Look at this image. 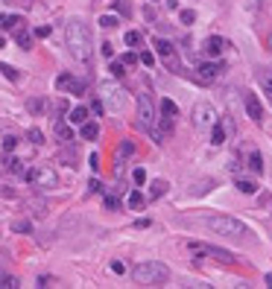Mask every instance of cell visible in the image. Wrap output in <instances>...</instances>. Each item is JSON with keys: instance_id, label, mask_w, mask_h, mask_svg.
<instances>
[{"instance_id": "obj_42", "label": "cell", "mask_w": 272, "mask_h": 289, "mask_svg": "<svg viewBox=\"0 0 272 289\" xmlns=\"http://www.w3.org/2000/svg\"><path fill=\"white\" fill-rule=\"evenodd\" d=\"M6 170H9V172H21V161H18V158L6 161Z\"/></svg>"}, {"instance_id": "obj_14", "label": "cell", "mask_w": 272, "mask_h": 289, "mask_svg": "<svg viewBox=\"0 0 272 289\" xmlns=\"http://www.w3.org/2000/svg\"><path fill=\"white\" fill-rule=\"evenodd\" d=\"M79 135L85 137V140H97V137H100V126H97L94 120H85V123L79 126Z\"/></svg>"}, {"instance_id": "obj_55", "label": "cell", "mask_w": 272, "mask_h": 289, "mask_svg": "<svg viewBox=\"0 0 272 289\" xmlns=\"http://www.w3.org/2000/svg\"><path fill=\"white\" fill-rule=\"evenodd\" d=\"M266 44H269V47H272V38H269V41H266Z\"/></svg>"}, {"instance_id": "obj_5", "label": "cell", "mask_w": 272, "mask_h": 289, "mask_svg": "<svg viewBox=\"0 0 272 289\" xmlns=\"http://www.w3.org/2000/svg\"><path fill=\"white\" fill-rule=\"evenodd\" d=\"M100 97H102V105L108 108V111H123V105H126V91L117 85V82H102L100 85Z\"/></svg>"}, {"instance_id": "obj_33", "label": "cell", "mask_w": 272, "mask_h": 289, "mask_svg": "<svg viewBox=\"0 0 272 289\" xmlns=\"http://www.w3.org/2000/svg\"><path fill=\"white\" fill-rule=\"evenodd\" d=\"M15 146H18V137L15 135H6V137H3V149H6V152H15Z\"/></svg>"}, {"instance_id": "obj_48", "label": "cell", "mask_w": 272, "mask_h": 289, "mask_svg": "<svg viewBox=\"0 0 272 289\" xmlns=\"http://www.w3.org/2000/svg\"><path fill=\"white\" fill-rule=\"evenodd\" d=\"M35 35H38V38H47V35H50V27H35Z\"/></svg>"}, {"instance_id": "obj_54", "label": "cell", "mask_w": 272, "mask_h": 289, "mask_svg": "<svg viewBox=\"0 0 272 289\" xmlns=\"http://www.w3.org/2000/svg\"><path fill=\"white\" fill-rule=\"evenodd\" d=\"M3 44H6V41H3V38H0V47H3Z\"/></svg>"}, {"instance_id": "obj_20", "label": "cell", "mask_w": 272, "mask_h": 289, "mask_svg": "<svg viewBox=\"0 0 272 289\" xmlns=\"http://www.w3.org/2000/svg\"><path fill=\"white\" fill-rule=\"evenodd\" d=\"M237 190L243 193V196H255L257 184H255V181H249V178H237Z\"/></svg>"}, {"instance_id": "obj_23", "label": "cell", "mask_w": 272, "mask_h": 289, "mask_svg": "<svg viewBox=\"0 0 272 289\" xmlns=\"http://www.w3.org/2000/svg\"><path fill=\"white\" fill-rule=\"evenodd\" d=\"M15 41H18V47H21V50H30V47H33V41H30V35L24 33V27L15 30Z\"/></svg>"}, {"instance_id": "obj_22", "label": "cell", "mask_w": 272, "mask_h": 289, "mask_svg": "<svg viewBox=\"0 0 272 289\" xmlns=\"http://www.w3.org/2000/svg\"><path fill=\"white\" fill-rule=\"evenodd\" d=\"M0 73H3L9 82H18V79H21V70L12 68V65H6V62H0Z\"/></svg>"}, {"instance_id": "obj_6", "label": "cell", "mask_w": 272, "mask_h": 289, "mask_svg": "<svg viewBox=\"0 0 272 289\" xmlns=\"http://www.w3.org/2000/svg\"><path fill=\"white\" fill-rule=\"evenodd\" d=\"M27 181L35 190H56L59 187V172L53 167H35V170L27 172Z\"/></svg>"}, {"instance_id": "obj_25", "label": "cell", "mask_w": 272, "mask_h": 289, "mask_svg": "<svg viewBox=\"0 0 272 289\" xmlns=\"http://www.w3.org/2000/svg\"><path fill=\"white\" fill-rule=\"evenodd\" d=\"M126 65H123V62H111V68H108V73H111V76H114V79H123V76H126Z\"/></svg>"}, {"instance_id": "obj_36", "label": "cell", "mask_w": 272, "mask_h": 289, "mask_svg": "<svg viewBox=\"0 0 272 289\" xmlns=\"http://www.w3.org/2000/svg\"><path fill=\"white\" fill-rule=\"evenodd\" d=\"M182 24H187V27H190V24H193V21H196V12H193V9H182Z\"/></svg>"}, {"instance_id": "obj_24", "label": "cell", "mask_w": 272, "mask_h": 289, "mask_svg": "<svg viewBox=\"0 0 272 289\" xmlns=\"http://www.w3.org/2000/svg\"><path fill=\"white\" fill-rule=\"evenodd\" d=\"M161 114H164V117H179V105L173 100H164L161 102Z\"/></svg>"}, {"instance_id": "obj_3", "label": "cell", "mask_w": 272, "mask_h": 289, "mask_svg": "<svg viewBox=\"0 0 272 289\" xmlns=\"http://www.w3.org/2000/svg\"><path fill=\"white\" fill-rule=\"evenodd\" d=\"M132 277L141 286H164L170 280V269L164 263H158V260H144L132 269Z\"/></svg>"}, {"instance_id": "obj_19", "label": "cell", "mask_w": 272, "mask_h": 289, "mask_svg": "<svg viewBox=\"0 0 272 289\" xmlns=\"http://www.w3.org/2000/svg\"><path fill=\"white\" fill-rule=\"evenodd\" d=\"M164 193H167V181H164V178H155L153 184H150V196H153V199H161Z\"/></svg>"}, {"instance_id": "obj_30", "label": "cell", "mask_w": 272, "mask_h": 289, "mask_svg": "<svg viewBox=\"0 0 272 289\" xmlns=\"http://www.w3.org/2000/svg\"><path fill=\"white\" fill-rule=\"evenodd\" d=\"M100 27H102V30H114V27H117V18H114V15H102L100 18Z\"/></svg>"}, {"instance_id": "obj_32", "label": "cell", "mask_w": 272, "mask_h": 289, "mask_svg": "<svg viewBox=\"0 0 272 289\" xmlns=\"http://www.w3.org/2000/svg\"><path fill=\"white\" fill-rule=\"evenodd\" d=\"M126 155H135V143H132V140H123V143H120V158H126Z\"/></svg>"}, {"instance_id": "obj_2", "label": "cell", "mask_w": 272, "mask_h": 289, "mask_svg": "<svg viewBox=\"0 0 272 289\" xmlns=\"http://www.w3.org/2000/svg\"><path fill=\"white\" fill-rule=\"evenodd\" d=\"M202 222H205V228H208V231H214L217 237H228V239H246V237H252V231H249V228H246L240 219H234V216L208 213Z\"/></svg>"}, {"instance_id": "obj_31", "label": "cell", "mask_w": 272, "mask_h": 289, "mask_svg": "<svg viewBox=\"0 0 272 289\" xmlns=\"http://www.w3.org/2000/svg\"><path fill=\"white\" fill-rule=\"evenodd\" d=\"M126 47H141V33H126Z\"/></svg>"}, {"instance_id": "obj_8", "label": "cell", "mask_w": 272, "mask_h": 289, "mask_svg": "<svg viewBox=\"0 0 272 289\" xmlns=\"http://www.w3.org/2000/svg\"><path fill=\"white\" fill-rule=\"evenodd\" d=\"M217 111H214V105H208V102H199V105H193V126L205 132V129H211L214 123H217Z\"/></svg>"}, {"instance_id": "obj_38", "label": "cell", "mask_w": 272, "mask_h": 289, "mask_svg": "<svg viewBox=\"0 0 272 289\" xmlns=\"http://www.w3.org/2000/svg\"><path fill=\"white\" fill-rule=\"evenodd\" d=\"M141 65L144 68H155V56L153 53H141Z\"/></svg>"}, {"instance_id": "obj_56", "label": "cell", "mask_w": 272, "mask_h": 289, "mask_svg": "<svg viewBox=\"0 0 272 289\" xmlns=\"http://www.w3.org/2000/svg\"><path fill=\"white\" fill-rule=\"evenodd\" d=\"M269 204H272V199H269Z\"/></svg>"}, {"instance_id": "obj_40", "label": "cell", "mask_w": 272, "mask_h": 289, "mask_svg": "<svg viewBox=\"0 0 272 289\" xmlns=\"http://www.w3.org/2000/svg\"><path fill=\"white\" fill-rule=\"evenodd\" d=\"M132 181H135V184H144V181H147V170H141V167H138V170L132 172Z\"/></svg>"}, {"instance_id": "obj_12", "label": "cell", "mask_w": 272, "mask_h": 289, "mask_svg": "<svg viewBox=\"0 0 272 289\" xmlns=\"http://www.w3.org/2000/svg\"><path fill=\"white\" fill-rule=\"evenodd\" d=\"M202 50L208 53V56H222V53L228 50V41L222 38V35H208L202 44Z\"/></svg>"}, {"instance_id": "obj_11", "label": "cell", "mask_w": 272, "mask_h": 289, "mask_svg": "<svg viewBox=\"0 0 272 289\" xmlns=\"http://www.w3.org/2000/svg\"><path fill=\"white\" fill-rule=\"evenodd\" d=\"M155 50H158V56L167 62V68H170V70L179 68V56H176V47H173L170 41H164V38H155Z\"/></svg>"}, {"instance_id": "obj_41", "label": "cell", "mask_w": 272, "mask_h": 289, "mask_svg": "<svg viewBox=\"0 0 272 289\" xmlns=\"http://www.w3.org/2000/svg\"><path fill=\"white\" fill-rule=\"evenodd\" d=\"M173 120L176 117H164L161 114V132H173Z\"/></svg>"}, {"instance_id": "obj_21", "label": "cell", "mask_w": 272, "mask_h": 289, "mask_svg": "<svg viewBox=\"0 0 272 289\" xmlns=\"http://www.w3.org/2000/svg\"><path fill=\"white\" fill-rule=\"evenodd\" d=\"M249 170L255 172V175L263 172V158H260V152H249Z\"/></svg>"}, {"instance_id": "obj_1", "label": "cell", "mask_w": 272, "mask_h": 289, "mask_svg": "<svg viewBox=\"0 0 272 289\" xmlns=\"http://www.w3.org/2000/svg\"><path fill=\"white\" fill-rule=\"evenodd\" d=\"M65 41H68V50L76 62H88L91 53H94V35L82 18H70L68 27H65Z\"/></svg>"}, {"instance_id": "obj_49", "label": "cell", "mask_w": 272, "mask_h": 289, "mask_svg": "<svg viewBox=\"0 0 272 289\" xmlns=\"http://www.w3.org/2000/svg\"><path fill=\"white\" fill-rule=\"evenodd\" d=\"M88 187H91V193H100V190H102V184L97 181V178H91V181H88Z\"/></svg>"}, {"instance_id": "obj_28", "label": "cell", "mask_w": 272, "mask_h": 289, "mask_svg": "<svg viewBox=\"0 0 272 289\" xmlns=\"http://www.w3.org/2000/svg\"><path fill=\"white\" fill-rule=\"evenodd\" d=\"M21 286V283H18V277H12V274H6V277H3V274H0V289H18Z\"/></svg>"}, {"instance_id": "obj_4", "label": "cell", "mask_w": 272, "mask_h": 289, "mask_svg": "<svg viewBox=\"0 0 272 289\" xmlns=\"http://www.w3.org/2000/svg\"><path fill=\"white\" fill-rule=\"evenodd\" d=\"M138 126H141L147 135H153L155 140H161V132L155 129V105H153V97H150V94H141V97H138Z\"/></svg>"}, {"instance_id": "obj_43", "label": "cell", "mask_w": 272, "mask_h": 289, "mask_svg": "<svg viewBox=\"0 0 272 289\" xmlns=\"http://www.w3.org/2000/svg\"><path fill=\"white\" fill-rule=\"evenodd\" d=\"M114 9H117L120 15H132V9H129V6H126L123 0H117V3H114Z\"/></svg>"}, {"instance_id": "obj_46", "label": "cell", "mask_w": 272, "mask_h": 289, "mask_svg": "<svg viewBox=\"0 0 272 289\" xmlns=\"http://www.w3.org/2000/svg\"><path fill=\"white\" fill-rule=\"evenodd\" d=\"M100 53H102V59H111V56H114L111 44H102V47H100Z\"/></svg>"}, {"instance_id": "obj_10", "label": "cell", "mask_w": 272, "mask_h": 289, "mask_svg": "<svg viewBox=\"0 0 272 289\" xmlns=\"http://www.w3.org/2000/svg\"><path fill=\"white\" fill-rule=\"evenodd\" d=\"M243 108H246L249 120H255L257 126L263 123V105H260V100H257L252 91H246V97H243Z\"/></svg>"}, {"instance_id": "obj_13", "label": "cell", "mask_w": 272, "mask_h": 289, "mask_svg": "<svg viewBox=\"0 0 272 289\" xmlns=\"http://www.w3.org/2000/svg\"><path fill=\"white\" fill-rule=\"evenodd\" d=\"M196 73H199V79H202V82H214V79L222 73V65H214V62H211V65H199Z\"/></svg>"}, {"instance_id": "obj_18", "label": "cell", "mask_w": 272, "mask_h": 289, "mask_svg": "<svg viewBox=\"0 0 272 289\" xmlns=\"http://www.w3.org/2000/svg\"><path fill=\"white\" fill-rule=\"evenodd\" d=\"M68 120H70V123H76V126H82V123L88 120V108H85V105H76V108H70V111H68Z\"/></svg>"}, {"instance_id": "obj_37", "label": "cell", "mask_w": 272, "mask_h": 289, "mask_svg": "<svg viewBox=\"0 0 272 289\" xmlns=\"http://www.w3.org/2000/svg\"><path fill=\"white\" fill-rule=\"evenodd\" d=\"M102 204H105L108 210H120V202H117V196H105V199H102Z\"/></svg>"}, {"instance_id": "obj_50", "label": "cell", "mask_w": 272, "mask_h": 289, "mask_svg": "<svg viewBox=\"0 0 272 289\" xmlns=\"http://www.w3.org/2000/svg\"><path fill=\"white\" fill-rule=\"evenodd\" d=\"M91 108H94V114H102V111H105V105H102V100H94V105H91Z\"/></svg>"}, {"instance_id": "obj_45", "label": "cell", "mask_w": 272, "mask_h": 289, "mask_svg": "<svg viewBox=\"0 0 272 289\" xmlns=\"http://www.w3.org/2000/svg\"><path fill=\"white\" fill-rule=\"evenodd\" d=\"M65 111H70V102L65 97H59V114H65Z\"/></svg>"}, {"instance_id": "obj_53", "label": "cell", "mask_w": 272, "mask_h": 289, "mask_svg": "<svg viewBox=\"0 0 272 289\" xmlns=\"http://www.w3.org/2000/svg\"><path fill=\"white\" fill-rule=\"evenodd\" d=\"M263 280H266V286H272V274H266V277H263Z\"/></svg>"}, {"instance_id": "obj_9", "label": "cell", "mask_w": 272, "mask_h": 289, "mask_svg": "<svg viewBox=\"0 0 272 289\" xmlns=\"http://www.w3.org/2000/svg\"><path fill=\"white\" fill-rule=\"evenodd\" d=\"M56 88L70 91L73 97H82V94H85V82L76 79V76H70V73H59V76H56Z\"/></svg>"}, {"instance_id": "obj_47", "label": "cell", "mask_w": 272, "mask_h": 289, "mask_svg": "<svg viewBox=\"0 0 272 289\" xmlns=\"http://www.w3.org/2000/svg\"><path fill=\"white\" fill-rule=\"evenodd\" d=\"M88 164H91L94 170H100V155H97V152H91V158H88Z\"/></svg>"}, {"instance_id": "obj_15", "label": "cell", "mask_w": 272, "mask_h": 289, "mask_svg": "<svg viewBox=\"0 0 272 289\" xmlns=\"http://www.w3.org/2000/svg\"><path fill=\"white\" fill-rule=\"evenodd\" d=\"M53 132H56V137H59V140H70V137H73V132H70V126H68V120H56V126H53Z\"/></svg>"}, {"instance_id": "obj_27", "label": "cell", "mask_w": 272, "mask_h": 289, "mask_svg": "<svg viewBox=\"0 0 272 289\" xmlns=\"http://www.w3.org/2000/svg\"><path fill=\"white\" fill-rule=\"evenodd\" d=\"M27 111H30V114H41V111H44V100H38V97L30 100L27 102Z\"/></svg>"}, {"instance_id": "obj_39", "label": "cell", "mask_w": 272, "mask_h": 289, "mask_svg": "<svg viewBox=\"0 0 272 289\" xmlns=\"http://www.w3.org/2000/svg\"><path fill=\"white\" fill-rule=\"evenodd\" d=\"M30 140H33V146H41V143H44V135H41L38 129H30Z\"/></svg>"}, {"instance_id": "obj_34", "label": "cell", "mask_w": 272, "mask_h": 289, "mask_svg": "<svg viewBox=\"0 0 272 289\" xmlns=\"http://www.w3.org/2000/svg\"><path fill=\"white\" fill-rule=\"evenodd\" d=\"M120 62H123V65H126V68H135L138 62H141V56H135V53H126V56H123V59H120Z\"/></svg>"}, {"instance_id": "obj_7", "label": "cell", "mask_w": 272, "mask_h": 289, "mask_svg": "<svg viewBox=\"0 0 272 289\" xmlns=\"http://www.w3.org/2000/svg\"><path fill=\"white\" fill-rule=\"evenodd\" d=\"M187 248H190V251H196V254L214 257V260H220V263H237V257L231 254V251H225V248H220V245H208V242H187Z\"/></svg>"}, {"instance_id": "obj_26", "label": "cell", "mask_w": 272, "mask_h": 289, "mask_svg": "<svg viewBox=\"0 0 272 289\" xmlns=\"http://www.w3.org/2000/svg\"><path fill=\"white\" fill-rule=\"evenodd\" d=\"M144 196H141V193H138V190H132V193H129V207H132V210H141V207H144Z\"/></svg>"}, {"instance_id": "obj_52", "label": "cell", "mask_w": 272, "mask_h": 289, "mask_svg": "<svg viewBox=\"0 0 272 289\" xmlns=\"http://www.w3.org/2000/svg\"><path fill=\"white\" fill-rule=\"evenodd\" d=\"M266 94H269V105H272V79H266Z\"/></svg>"}, {"instance_id": "obj_16", "label": "cell", "mask_w": 272, "mask_h": 289, "mask_svg": "<svg viewBox=\"0 0 272 289\" xmlns=\"http://www.w3.org/2000/svg\"><path fill=\"white\" fill-rule=\"evenodd\" d=\"M0 24H3L9 33H15V30L24 27V18H21V15H0Z\"/></svg>"}, {"instance_id": "obj_35", "label": "cell", "mask_w": 272, "mask_h": 289, "mask_svg": "<svg viewBox=\"0 0 272 289\" xmlns=\"http://www.w3.org/2000/svg\"><path fill=\"white\" fill-rule=\"evenodd\" d=\"M208 187H214V181H202V184H196L190 193H193V196H205V193H208Z\"/></svg>"}, {"instance_id": "obj_51", "label": "cell", "mask_w": 272, "mask_h": 289, "mask_svg": "<svg viewBox=\"0 0 272 289\" xmlns=\"http://www.w3.org/2000/svg\"><path fill=\"white\" fill-rule=\"evenodd\" d=\"M111 269H114V272H117V274H123V272H126V266H123L120 260H114V263H111Z\"/></svg>"}, {"instance_id": "obj_29", "label": "cell", "mask_w": 272, "mask_h": 289, "mask_svg": "<svg viewBox=\"0 0 272 289\" xmlns=\"http://www.w3.org/2000/svg\"><path fill=\"white\" fill-rule=\"evenodd\" d=\"M12 231H18V234H30L33 225H30L27 219H18V222H12Z\"/></svg>"}, {"instance_id": "obj_44", "label": "cell", "mask_w": 272, "mask_h": 289, "mask_svg": "<svg viewBox=\"0 0 272 289\" xmlns=\"http://www.w3.org/2000/svg\"><path fill=\"white\" fill-rule=\"evenodd\" d=\"M53 283H56V280H53V277H47V274H44V277H38V280H35V286H53Z\"/></svg>"}, {"instance_id": "obj_57", "label": "cell", "mask_w": 272, "mask_h": 289, "mask_svg": "<svg viewBox=\"0 0 272 289\" xmlns=\"http://www.w3.org/2000/svg\"><path fill=\"white\" fill-rule=\"evenodd\" d=\"M153 3H155V0H153Z\"/></svg>"}, {"instance_id": "obj_17", "label": "cell", "mask_w": 272, "mask_h": 289, "mask_svg": "<svg viewBox=\"0 0 272 289\" xmlns=\"http://www.w3.org/2000/svg\"><path fill=\"white\" fill-rule=\"evenodd\" d=\"M211 143H214V146H222V143H225V126H222L220 120L211 126Z\"/></svg>"}]
</instances>
